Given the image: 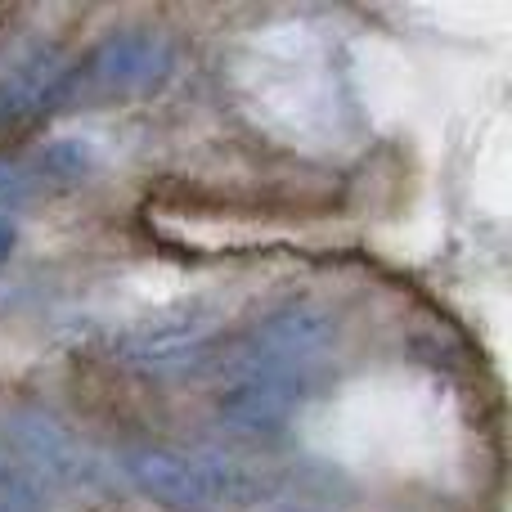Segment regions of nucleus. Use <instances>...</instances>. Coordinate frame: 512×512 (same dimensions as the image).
I'll use <instances>...</instances> for the list:
<instances>
[{"mask_svg": "<svg viewBox=\"0 0 512 512\" xmlns=\"http://www.w3.org/2000/svg\"><path fill=\"white\" fill-rule=\"evenodd\" d=\"M337 346V315L310 297L279 301L230 346L221 373L230 378H270L315 387L328 351Z\"/></svg>", "mask_w": 512, "mask_h": 512, "instance_id": "1", "label": "nucleus"}, {"mask_svg": "<svg viewBox=\"0 0 512 512\" xmlns=\"http://www.w3.org/2000/svg\"><path fill=\"white\" fill-rule=\"evenodd\" d=\"M122 477L167 512H225L252 495V481L221 450H180V445H126L117 454Z\"/></svg>", "mask_w": 512, "mask_h": 512, "instance_id": "2", "label": "nucleus"}, {"mask_svg": "<svg viewBox=\"0 0 512 512\" xmlns=\"http://www.w3.org/2000/svg\"><path fill=\"white\" fill-rule=\"evenodd\" d=\"M216 333H221L216 301H171L113 337V364L140 378H180L212 355Z\"/></svg>", "mask_w": 512, "mask_h": 512, "instance_id": "3", "label": "nucleus"}, {"mask_svg": "<svg viewBox=\"0 0 512 512\" xmlns=\"http://www.w3.org/2000/svg\"><path fill=\"white\" fill-rule=\"evenodd\" d=\"M0 445L9 459L50 495V490H86L99 477L81 436L45 405H14L0 418Z\"/></svg>", "mask_w": 512, "mask_h": 512, "instance_id": "4", "label": "nucleus"}, {"mask_svg": "<svg viewBox=\"0 0 512 512\" xmlns=\"http://www.w3.org/2000/svg\"><path fill=\"white\" fill-rule=\"evenodd\" d=\"M176 72V45L162 32H113L90 50L86 68L77 72L81 81H90L95 90H108V95H140V90H153Z\"/></svg>", "mask_w": 512, "mask_h": 512, "instance_id": "5", "label": "nucleus"}, {"mask_svg": "<svg viewBox=\"0 0 512 512\" xmlns=\"http://www.w3.org/2000/svg\"><path fill=\"white\" fill-rule=\"evenodd\" d=\"M306 382H270V378H230L216 396V418L239 441H270L292 423L310 400Z\"/></svg>", "mask_w": 512, "mask_h": 512, "instance_id": "6", "label": "nucleus"}, {"mask_svg": "<svg viewBox=\"0 0 512 512\" xmlns=\"http://www.w3.org/2000/svg\"><path fill=\"white\" fill-rule=\"evenodd\" d=\"M72 86H77V68L59 50L50 45L27 50L0 72V126L36 122L50 108H59L72 95Z\"/></svg>", "mask_w": 512, "mask_h": 512, "instance_id": "7", "label": "nucleus"}, {"mask_svg": "<svg viewBox=\"0 0 512 512\" xmlns=\"http://www.w3.org/2000/svg\"><path fill=\"white\" fill-rule=\"evenodd\" d=\"M252 512H346L333 499V486L315 472H301V477H283L256 495Z\"/></svg>", "mask_w": 512, "mask_h": 512, "instance_id": "8", "label": "nucleus"}, {"mask_svg": "<svg viewBox=\"0 0 512 512\" xmlns=\"http://www.w3.org/2000/svg\"><path fill=\"white\" fill-rule=\"evenodd\" d=\"M45 490L9 459V450L0 445V512H45Z\"/></svg>", "mask_w": 512, "mask_h": 512, "instance_id": "9", "label": "nucleus"}, {"mask_svg": "<svg viewBox=\"0 0 512 512\" xmlns=\"http://www.w3.org/2000/svg\"><path fill=\"white\" fill-rule=\"evenodd\" d=\"M90 167H95V158H90V149L81 140H54V144H45V153L36 158L32 176L63 180V185H72V180H81Z\"/></svg>", "mask_w": 512, "mask_h": 512, "instance_id": "10", "label": "nucleus"}, {"mask_svg": "<svg viewBox=\"0 0 512 512\" xmlns=\"http://www.w3.org/2000/svg\"><path fill=\"white\" fill-rule=\"evenodd\" d=\"M32 194H36L32 167L18 158H0V221L18 225V212L32 203Z\"/></svg>", "mask_w": 512, "mask_h": 512, "instance_id": "11", "label": "nucleus"}, {"mask_svg": "<svg viewBox=\"0 0 512 512\" xmlns=\"http://www.w3.org/2000/svg\"><path fill=\"white\" fill-rule=\"evenodd\" d=\"M14 243H18V225L14 221H0V261L14 252Z\"/></svg>", "mask_w": 512, "mask_h": 512, "instance_id": "12", "label": "nucleus"}]
</instances>
